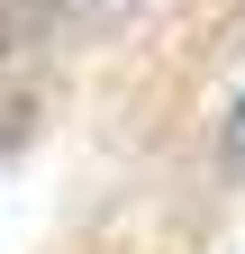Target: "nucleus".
<instances>
[{"label":"nucleus","instance_id":"f257e3e1","mask_svg":"<svg viewBox=\"0 0 245 254\" xmlns=\"http://www.w3.org/2000/svg\"><path fill=\"white\" fill-rule=\"evenodd\" d=\"M227 145H236V154H245V109H236V136H227Z\"/></svg>","mask_w":245,"mask_h":254}]
</instances>
